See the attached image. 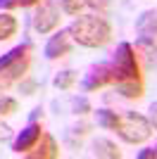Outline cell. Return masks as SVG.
<instances>
[{
	"label": "cell",
	"instance_id": "6",
	"mask_svg": "<svg viewBox=\"0 0 157 159\" xmlns=\"http://www.w3.org/2000/svg\"><path fill=\"white\" fill-rule=\"evenodd\" d=\"M40 135H43V128H40V124H36V121H31L29 126L24 128V131L17 135V140H14L12 150L17 154H26L29 150H33L36 147V143L40 140Z\"/></svg>",
	"mask_w": 157,
	"mask_h": 159
},
{
	"label": "cell",
	"instance_id": "14",
	"mask_svg": "<svg viewBox=\"0 0 157 159\" xmlns=\"http://www.w3.org/2000/svg\"><path fill=\"white\" fill-rule=\"evenodd\" d=\"M95 116H98V124L102 128H117V121H119V114L117 112H112V109H98L95 112Z\"/></svg>",
	"mask_w": 157,
	"mask_h": 159
},
{
	"label": "cell",
	"instance_id": "18",
	"mask_svg": "<svg viewBox=\"0 0 157 159\" xmlns=\"http://www.w3.org/2000/svg\"><path fill=\"white\" fill-rule=\"evenodd\" d=\"M72 105H74V112H76V114H86L88 109H91L88 100H83V98H76V100L72 102Z\"/></svg>",
	"mask_w": 157,
	"mask_h": 159
},
{
	"label": "cell",
	"instance_id": "5",
	"mask_svg": "<svg viewBox=\"0 0 157 159\" xmlns=\"http://www.w3.org/2000/svg\"><path fill=\"white\" fill-rule=\"evenodd\" d=\"M107 83H114L112 64H98V66H93L91 71L86 74V79H83V88H86V90H98V88H105Z\"/></svg>",
	"mask_w": 157,
	"mask_h": 159
},
{
	"label": "cell",
	"instance_id": "20",
	"mask_svg": "<svg viewBox=\"0 0 157 159\" xmlns=\"http://www.w3.org/2000/svg\"><path fill=\"white\" fill-rule=\"evenodd\" d=\"M136 157L138 159H155L157 157V150H155V147H148V150H140Z\"/></svg>",
	"mask_w": 157,
	"mask_h": 159
},
{
	"label": "cell",
	"instance_id": "9",
	"mask_svg": "<svg viewBox=\"0 0 157 159\" xmlns=\"http://www.w3.org/2000/svg\"><path fill=\"white\" fill-rule=\"evenodd\" d=\"M136 31L140 33V38L143 40H152L157 36V12L155 10H148L138 17L136 21Z\"/></svg>",
	"mask_w": 157,
	"mask_h": 159
},
{
	"label": "cell",
	"instance_id": "15",
	"mask_svg": "<svg viewBox=\"0 0 157 159\" xmlns=\"http://www.w3.org/2000/svg\"><path fill=\"white\" fill-rule=\"evenodd\" d=\"M55 88H59V90H69V88L76 83V74L72 71V69H64V71H59L57 76H55Z\"/></svg>",
	"mask_w": 157,
	"mask_h": 159
},
{
	"label": "cell",
	"instance_id": "11",
	"mask_svg": "<svg viewBox=\"0 0 157 159\" xmlns=\"http://www.w3.org/2000/svg\"><path fill=\"white\" fill-rule=\"evenodd\" d=\"M117 93L124 95V98L129 100H138L140 95H143V81H119L117 83Z\"/></svg>",
	"mask_w": 157,
	"mask_h": 159
},
{
	"label": "cell",
	"instance_id": "13",
	"mask_svg": "<svg viewBox=\"0 0 157 159\" xmlns=\"http://www.w3.org/2000/svg\"><path fill=\"white\" fill-rule=\"evenodd\" d=\"M17 29H19V24H17V19H14L10 12H0V40H7L12 38L14 33H17Z\"/></svg>",
	"mask_w": 157,
	"mask_h": 159
},
{
	"label": "cell",
	"instance_id": "16",
	"mask_svg": "<svg viewBox=\"0 0 157 159\" xmlns=\"http://www.w3.org/2000/svg\"><path fill=\"white\" fill-rule=\"evenodd\" d=\"M14 112H17V100L2 95V98H0V116H2V114H14Z\"/></svg>",
	"mask_w": 157,
	"mask_h": 159
},
{
	"label": "cell",
	"instance_id": "24",
	"mask_svg": "<svg viewBox=\"0 0 157 159\" xmlns=\"http://www.w3.org/2000/svg\"><path fill=\"white\" fill-rule=\"evenodd\" d=\"M36 2H40V0H21V7H31V5H36Z\"/></svg>",
	"mask_w": 157,
	"mask_h": 159
},
{
	"label": "cell",
	"instance_id": "19",
	"mask_svg": "<svg viewBox=\"0 0 157 159\" xmlns=\"http://www.w3.org/2000/svg\"><path fill=\"white\" fill-rule=\"evenodd\" d=\"M88 7H93V10H98V12H102V10H107L110 7L112 0H83Z\"/></svg>",
	"mask_w": 157,
	"mask_h": 159
},
{
	"label": "cell",
	"instance_id": "23",
	"mask_svg": "<svg viewBox=\"0 0 157 159\" xmlns=\"http://www.w3.org/2000/svg\"><path fill=\"white\" fill-rule=\"evenodd\" d=\"M7 138H10V128L5 124H0V140H7Z\"/></svg>",
	"mask_w": 157,
	"mask_h": 159
},
{
	"label": "cell",
	"instance_id": "1",
	"mask_svg": "<svg viewBox=\"0 0 157 159\" xmlns=\"http://www.w3.org/2000/svg\"><path fill=\"white\" fill-rule=\"evenodd\" d=\"M67 31L74 38V43H78L83 48H102L112 38V26L102 17H95V14L76 17Z\"/></svg>",
	"mask_w": 157,
	"mask_h": 159
},
{
	"label": "cell",
	"instance_id": "7",
	"mask_svg": "<svg viewBox=\"0 0 157 159\" xmlns=\"http://www.w3.org/2000/svg\"><path fill=\"white\" fill-rule=\"evenodd\" d=\"M72 36H69V31H57L55 36H50V40L45 43V57L48 60H57V57H64L67 52H69V48H72Z\"/></svg>",
	"mask_w": 157,
	"mask_h": 159
},
{
	"label": "cell",
	"instance_id": "22",
	"mask_svg": "<svg viewBox=\"0 0 157 159\" xmlns=\"http://www.w3.org/2000/svg\"><path fill=\"white\" fill-rule=\"evenodd\" d=\"M150 124H152V128L157 131V102L150 105Z\"/></svg>",
	"mask_w": 157,
	"mask_h": 159
},
{
	"label": "cell",
	"instance_id": "2",
	"mask_svg": "<svg viewBox=\"0 0 157 159\" xmlns=\"http://www.w3.org/2000/svg\"><path fill=\"white\" fill-rule=\"evenodd\" d=\"M114 131L119 133L121 140L136 145V143H145L152 135V124H150V119H145L143 114L126 112V114H119V121H117Z\"/></svg>",
	"mask_w": 157,
	"mask_h": 159
},
{
	"label": "cell",
	"instance_id": "17",
	"mask_svg": "<svg viewBox=\"0 0 157 159\" xmlns=\"http://www.w3.org/2000/svg\"><path fill=\"white\" fill-rule=\"evenodd\" d=\"M83 0H62V10H64L67 14H78L81 10H83Z\"/></svg>",
	"mask_w": 157,
	"mask_h": 159
},
{
	"label": "cell",
	"instance_id": "21",
	"mask_svg": "<svg viewBox=\"0 0 157 159\" xmlns=\"http://www.w3.org/2000/svg\"><path fill=\"white\" fill-rule=\"evenodd\" d=\"M21 7V0H0V10H14Z\"/></svg>",
	"mask_w": 157,
	"mask_h": 159
},
{
	"label": "cell",
	"instance_id": "12",
	"mask_svg": "<svg viewBox=\"0 0 157 159\" xmlns=\"http://www.w3.org/2000/svg\"><path fill=\"white\" fill-rule=\"evenodd\" d=\"M29 55H31V43H21V45L12 48L10 52H5L0 57V69L7 66V64H12V62H17V60H21V57H29Z\"/></svg>",
	"mask_w": 157,
	"mask_h": 159
},
{
	"label": "cell",
	"instance_id": "10",
	"mask_svg": "<svg viewBox=\"0 0 157 159\" xmlns=\"http://www.w3.org/2000/svg\"><path fill=\"white\" fill-rule=\"evenodd\" d=\"M93 154L95 157H107V159H119L121 152H119V147L112 143V140H105V138H98L93 143Z\"/></svg>",
	"mask_w": 157,
	"mask_h": 159
},
{
	"label": "cell",
	"instance_id": "4",
	"mask_svg": "<svg viewBox=\"0 0 157 159\" xmlns=\"http://www.w3.org/2000/svg\"><path fill=\"white\" fill-rule=\"evenodd\" d=\"M57 24H59V10H57V5H55L52 0L40 2V7L36 10V14H33V29L45 36V33L55 31Z\"/></svg>",
	"mask_w": 157,
	"mask_h": 159
},
{
	"label": "cell",
	"instance_id": "25",
	"mask_svg": "<svg viewBox=\"0 0 157 159\" xmlns=\"http://www.w3.org/2000/svg\"><path fill=\"white\" fill-rule=\"evenodd\" d=\"M155 150H157V147H155Z\"/></svg>",
	"mask_w": 157,
	"mask_h": 159
},
{
	"label": "cell",
	"instance_id": "8",
	"mask_svg": "<svg viewBox=\"0 0 157 159\" xmlns=\"http://www.w3.org/2000/svg\"><path fill=\"white\" fill-rule=\"evenodd\" d=\"M26 157H31V159H57V157H59V150H57L55 138H52V135H48V133H43V135H40V140L36 143V147L26 152Z\"/></svg>",
	"mask_w": 157,
	"mask_h": 159
},
{
	"label": "cell",
	"instance_id": "3",
	"mask_svg": "<svg viewBox=\"0 0 157 159\" xmlns=\"http://www.w3.org/2000/svg\"><path fill=\"white\" fill-rule=\"evenodd\" d=\"M112 71H114V83L119 81H138L140 79V66L138 57L131 43H119L114 60H112Z\"/></svg>",
	"mask_w": 157,
	"mask_h": 159
}]
</instances>
